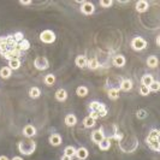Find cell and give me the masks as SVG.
<instances>
[{
    "mask_svg": "<svg viewBox=\"0 0 160 160\" xmlns=\"http://www.w3.org/2000/svg\"><path fill=\"white\" fill-rule=\"evenodd\" d=\"M5 40H6L7 47H11V48H16V47H17V42L15 41V39L12 37V35H10V36L5 37Z\"/></svg>",
    "mask_w": 160,
    "mask_h": 160,
    "instance_id": "1f68e13d",
    "label": "cell"
},
{
    "mask_svg": "<svg viewBox=\"0 0 160 160\" xmlns=\"http://www.w3.org/2000/svg\"><path fill=\"white\" fill-rule=\"evenodd\" d=\"M7 49H9V47H7L5 37H1V39H0V51L4 52V51H7Z\"/></svg>",
    "mask_w": 160,
    "mask_h": 160,
    "instance_id": "e575fe53",
    "label": "cell"
},
{
    "mask_svg": "<svg viewBox=\"0 0 160 160\" xmlns=\"http://www.w3.org/2000/svg\"><path fill=\"white\" fill-rule=\"evenodd\" d=\"M18 149L22 154L24 155H31L35 149H36V143L31 140H25V141H21L18 145Z\"/></svg>",
    "mask_w": 160,
    "mask_h": 160,
    "instance_id": "6da1fadb",
    "label": "cell"
},
{
    "mask_svg": "<svg viewBox=\"0 0 160 160\" xmlns=\"http://www.w3.org/2000/svg\"><path fill=\"white\" fill-rule=\"evenodd\" d=\"M61 160H71V159H70V158H68V157H65V155H64V157H63V158H61Z\"/></svg>",
    "mask_w": 160,
    "mask_h": 160,
    "instance_id": "ee69618b",
    "label": "cell"
},
{
    "mask_svg": "<svg viewBox=\"0 0 160 160\" xmlns=\"http://www.w3.org/2000/svg\"><path fill=\"white\" fill-rule=\"evenodd\" d=\"M110 147H111V139H107V137H105L101 142L99 143V148L101 150H108Z\"/></svg>",
    "mask_w": 160,
    "mask_h": 160,
    "instance_id": "e0dca14e",
    "label": "cell"
},
{
    "mask_svg": "<svg viewBox=\"0 0 160 160\" xmlns=\"http://www.w3.org/2000/svg\"><path fill=\"white\" fill-rule=\"evenodd\" d=\"M19 66H21L19 59H12V60L9 61V68L11 70H17V69H19Z\"/></svg>",
    "mask_w": 160,
    "mask_h": 160,
    "instance_id": "83f0119b",
    "label": "cell"
},
{
    "mask_svg": "<svg viewBox=\"0 0 160 160\" xmlns=\"http://www.w3.org/2000/svg\"><path fill=\"white\" fill-rule=\"evenodd\" d=\"M105 139V135H103V132H102V130H96L93 132V135H92V140L95 142V143H100L102 140Z\"/></svg>",
    "mask_w": 160,
    "mask_h": 160,
    "instance_id": "ba28073f",
    "label": "cell"
},
{
    "mask_svg": "<svg viewBox=\"0 0 160 160\" xmlns=\"http://www.w3.org/2000/svg\"><path fill=\"white\" fill-rule=\"evenodd\" d=\"M148 9V2L146 0H140L136 2V10L139 12H146Z\"/></svg>",
    "mask_w": 160,
    "mask_h": 160,
    "instance_id": "9a60e30c",
    "label": "cell"
},
{
    "mask_svg": "<svg viewBox=\"0 0 160 160\" xmlns=\"http://www.w3.org/2000/svg\"><path fill=\"white\" fill-rule=\"evenodd\" d=\"M113 65H115V66H118V68L124 66V65H125V58H124V56H122V54L116 56V57L113 58Z\"/></svg>",
    "mask_w": 160,
    "mask_h": 160,
    "instance_id": "7c38bea8",
    "label": "cell"
},
{
    "mask_svg": "<svg viewBox=\"0 0 160 160\" xmlns=\"http://www.w3.org/2000/svg\"><path fill=\"white\" fill-rule=\"evenodd\" d=\"M48 60L47 58H45V57H37V58L34 60V66H35V69H37V70H46V69H48Z\"/></svg>",
    "mask_w": 160,
    "mask_h": 160,
    "instance_id": "3957f363",
    "label": "cell"
},
{
    "mask_svg": "<svg viewBox=\"0 0 160 160\" xmlns=\"http://www.w3.org/2000/svg\"><path fill=\"white\" fill-rule=\"evenodd\" d=\"M159 135H160L159 130H157V129H153V130H150L149 135H148V137H150V139H154V140H159Z\"/></svg>",
    "mask_w": 160,
    "mask_h": 160,
    "instance_id": "836d02e7",
    "label": "cell"
},
{
    "mask_svg": "<svg viewBox=\"0 0 160 160\" xmlns=\"http://www.w3.org/2000/svg\"><path fill=\"white\" fill-rule=\"evenodd\" d=\"M88 88L86 86H80V87L77 88V90H76V94L78 95V96H81V98H84V96H87L88 95Z\"/></svg>",
    "mask_w": 160,
    "mask_h": 160,
    "instance_id": "603a6c76",
    "label": "cell"
},
{
    "mask_svg": "<svg viewBox=\"0 0 160 160\" xmlns=\"http://www.w3.org/2000/svg\"><path fill=\"white\" fill-rule=\"evenodd\" d=\"M56 99L58 101H65L68 99V93L65 89H58L56 92Z\"/></svg>",
    "mask_w": 160,
    "mask_h": 160,
    "instance_id": "8fae6325",
    "label": "cell"
},
{
    "mask_svg": "<svg viewBox=\"0 0 160 160\" xmlns=\"http://www.w3.org/2000/svg\"><path fill=\"white\" fill-rule=\"evenodd\" d=\"M147 143L148 146L153 149V150H155V152H159L160 150V145H159V140H154V139H150V137H147Z\"/></svg>",
    "mask_w": 160,
    "mask_h": 160,
    "instance_id": "9c48e42d",
    "label": "cell"
},
{
    "mask_svg": "<svg viewBox=\"0 0 160 160\" xmlns=\"http://www.w3.org/2000/svg\"><path fill=\"white\" fill-rule=\"evenodd\" d=\"M132 88V81L130 80H123L120 81V86H119V89H122L123 92H129Z\"/></svg>",
    "mask_w": 160,
    "mask_h": 160,
    "instance_id": "30bf717a",
    "label": "cell"
},
{
    "mask_svg": "<svg viewBox=\"0 0 160 160\" xmlns=\"http://www.w3.org/2000/svg\"><path fill=\"white\" fill-rule=\"evenodd\" d=\"M21 4L22 5H29V4H31V1L30 0H28V1H21Z\"/></svg>",
    "mask_w": 160,
    "mask_h": 160,
    "instance_id": "60d3db41",
    "label": "cell"
},
{
    "mask_svg": "<svg viewBox=\"0 0 160 160\" xmlns=\"http://www.w3.org/2000/svg\"><path fill=\"white\" fill-rule=\"evenodd\" d=\"M49 143L52 146H59L61 143V137H60V135L59 134H52L51 136H49Z\"/></svg>",
    "mask_w": 160,
    "mask_h": 160,
    "instance_id": "4fadbf2b",
    "label": "cell"
},
{
    "mask_svg": "<svg viewBox=\"0 0 160 160\" xmlns=\"http://www.w3.org/2000/svg\"><path fill=\"white\" fill-rule=\"evenodd\" d=\"M45 83H46L47 86H53V84L56 83V76L52 75V73L47 75V76L45 77Z\"/></svg>",
    "mask_w": 160,
    "mask_h": 160,
    "instance_id": "f1b7e54d",
    "label": "cell"
},
{
    "mask_svg": "<svg viewBox=\"0 0 160 160\" xmlns=\"http://www.w3.org/2000/svg\"><path fill=\"white\" fill-rule=\"evenodd\" d=\"M147 65L149 68H157V65H158V58L155 56L148 57V59H147Z\"/></svg>",
    "mask_w": 160,
    "mask_h": 160,
    "instance_id": "484cf974",
    "label": "cell"
},
{
    "mask_svg": "<svg viewBox=\"0 0 160 160\" xmlns=\"http://www.w3.org/2000/svg\"><path fill=\"white\" fill-rule=\"evenodd\" d=\"M81 11H82V14H84V15H87V16L93 15L94 11H95V6H94L92 2L86 1V2L82 4V6H81Z\"/></svg>",
    "mask_w": 160,
    "mask_h": 160,
    "instance_id": "8992f818",
    "label": "cell"
},
{
    "mask_svg": "<svg viewBox=\"0 0 160 160\" xmlns=\"http://www.w3.org/2000/svg\"><path fill=\"white\" fill-rule=\"evenodd\" d=\"M76 65H77L78 68H84V66L87 65V58H86L84 56H78V57L76 58Z\"/></svg>",
    "mask_w": 160,
    "mask_h": 160,
    "instance_id": "cb8c5ba5",
    "label": "cell"
},
{
    "mask_svg": "<svg viewBox=\"0 0 160 160\" xmlns=\"http://www.w3.org/2000/svg\"><path fill=\"white\" fill-rule=\"evenodd\" d=\"M0 160H10L6 155H0Z\"/></svg>",
    "mask_w": 160,
    "mask_h": 160,
    "instance_id": "b9f144b4",
    "label": "cell"
},
{
    "mask_svg": "<svg viewBox=\"0 0 160 160\" xmlns=\"http://www.w3.org/2000/svg\"><path fill=\"white\" fill-rule=\"evenodd\" d=\"M11 73H12V70H11L9 66H4V68L0 69V76H1L2 78H9V77H11Z\"/></svg>",
    "mask_w": 160,
    "mask_h": 160,
    "instance_id": "44dd1931",
    "label": "cell"
},
{
    "mask_svg": "<svg viewBox=\"0 0 160 160\" xmlns=\"http://www.w3.org/2000/svg\"><path fill=\"white\" fill-rule=\"evenodd\" d=\"M76 123H77V118H76V116H73V115H68V116L65 117V124H66L68 127H73Z\"/></svg>",
    "mask_w": 160,
    "mask_h": 160,
    "instance_id": "ffe728a7",
    "label": "cell"
},
{
    "mask_svg": "<svg viewBox=\"0 0 160 160\" xmlns=\"http://www.w3.org/2000/svg\"><path fill=\"white\" fill-rule=\"evenodd\" d=\"M87 65L89 69L95 70V69L99 68V61H98V59L96 58H93V59H90V60H87Z\"/></svg>",
    "mask_w": 160,
    "mask_h": 160,
    "instance_id": "4316f807",
    "label": "cell"
},
{
    "mask_svg": "<svg viewBox=\"0 0 160 160\" xmlns=\"http://www.w3.org/2000/svg\"><path fill=\"white\" fill-rule=\"evenodd\" d=\"M89 117H92L94 120H96V119H98V118H99L100 116H99V113H98V112H90Z\"/></svg>",
    "mask_w": 160,
    "mask_h": 160,
    "instance_id": "ab89813d",
    "label": "cell"
},
{
    "mask_svg": "<svg viewBox=\"0 0 160 160\" xmlns=\"http://www.w3.org/2000/svg\"><path fill=\"white\" fill-rule=\"evenodd\" d=\"M131 46L135 51H141V49H145L147 42H146L145 39L142 37H135L132 41H131Z\"/></svg>",
    "mask_w": 160,
    "mask_h": 160,
    "instance_id": "277c9868",
    "label": "cell"
},
{
    "mask_svg": "<svg viewBox=\"0 0 160 160\" xmlns=\"http://www.w3.org/2000/svg\"><path fill=\"white\" fill-rule=\"evenodd\" d=\"M107 94H108V98H110L111 100H117V99L119 98V89L111 88V89H108Z\"/></svg>",
    "mask_w": 160,
    "mask_h": 160,
    "instance_id": "d6986e66",
    "label": "cell"
},
{
    "mask_svg": "<svg viewBox=\"0 0 160 160\" xmlns=\"http://www.w3.org/2000/svg\"><path fill=\"white\" fill-rule=\"evenodd\" d=\"M40 40L45 44H53L56 41V34L52 30H44L40 34Z\"/></svg>",
    "mask_w": 160,
    "mask_h": 160,
    "instance_id": "7a4b0ae2",
    "label": "cell"
},
{
    "mask_svg": "<svg viewBox=\"0 0 160 160\" xmlns=\"http://www.w3.org/2000/svg\"><path fill=\"white\" fill-rule=\"evenodd\" d=\"M23 134H24V136H27L28 139H30V137H33V136L36 134V129H35L33 125H27V127L23 129Z\"/></svg>",
    "mask_w": 160,
    "mask_h": 160,
    "instance_id": "5bb4252c",
    "label": "cell"
},
{
    "mask_svg": "<svg viewBox=\"0 0 160 160\" xmlns=\"http://www.w3.org/2000/svg\"><path fill=\"white\" fill-rule=\"evenodd\" d=\"M1 54H2L5 58L12 60V59H18V57L21 56V51H18L17 48H9L7 51L1 52Z\"/></svg>",
    "mask_w": 160,
    "mask_h": 160,
    "instance_id": "5b68a950",
    "label": "cell"
},
{
    "mask_svg": "<svg viewBox=\"0 0 160 160\" xmlns=\"http://www.w3.org/2000/svg\"><path fill=\"white\" fill-rule=\"evenodd\" d=\"M12 37L15 39V41L17 42V44H18V42H21V41L24 39V36H23V34H22V33H16V34L12 35Z\"/></svg>",
    "mask_w": 160,
    "mask_h": 160,
    "instance_id": "d590c367",
    "label": "cell"
},
{
    "mask_svg": "<svg viewBox=\"0 0 160 160\" xmlns=\"http://www.w3.org/2000/svg\"><path fill=\"white\" fill-rule=\"evenodd\" d=\"M149 90L150 92H159L160 89V83L158 82V81H153V83L149 86Z\"/></svg>",
    "mask_w": 160,
    "mask_h": 160,
    "instance_id": "d6a6232c",
    "label": "cell"
},
{
    "mask_svg": "<svg viewBox=\"0 0 160 160\" xmlns=\"http://www.w3.org/2000/svg\"><path fill=\"white\" fill-rule=\"evenodd\" d=\"M75 154H76V149H75V147H72V146H68L65 148V150H64V155L68 157V158H70V159L72 158Z\"/></svg>",
    "mask_w": 160,
    "mask_h": 160,
    "instance_id": "7402d4cb",
    "label": "cell"
},
{
    "mask_svg": "<svg viewBox=\"0 0 160 160\" xmlns=\"http://www.w3.org/2000/svg\"><path fill=\"white\" fill-rule=\"evenodd\" d=\"M83 125L86 127V128H93L94 125H95V120L92 118V117H86L84 118V120H83Z\"/></svg>",
    "mask_w": 160,
    "mask_h": 160,
    "instance_id": "f546056e",
    "label": "cell"
},
{
    "mask_svg": "<svg viewBox=\"0 0 160 160\" xmlns=\"http://www.w3.org/2000/svg\"><path fill=\"white\" fill-rule=\"evenodd\" d=\"M153 76L152 75H145L142 77V86H146V87H149L152 83H153Z\"/></svg>",
    "mask_w": 160,
    "mask_h": 160,
    "instance_id": "d4e9b609",
    "label": "cell"
},
{
    "mask_svg": "<svg viewBox=\"0 0 160 160\" xmlns=\"http://www.w3.org/2000/svg\"><path fill=\"white\" fill-rule=\"evenodd\" d=\"M140 93H141V95L147 96V95L150 93V90H149V88L146 87V86H141V88H140Z\"/></svg>",
    "mask_w": 160,
    "mask_h": 160,
    "instance_id": "8d00e7d4",
    "label": "cell"
},
{
    "mask_svg": "<svg viewBox=\"0 0 160 160\" xmlns=\"http://www.w3.org/2000/svg\"><path fill=\"white\" fill-rule=\"evenodd\" d=\"M137 117L141 118V119H143V118L147 117V112H146L145 110H140V111H137Z\"/></svg>",
    "mask_w": 160,
    "mask_h": 160,
    "instance_id": "f35d334b",
    "label": "cell"
},
{
    "mask_svg": "<svg viewBox=\"0 0 160 160\" xmlns=\"http://www.w3.org/2000/svg\"><path fill=\"white\" fill-rule=\"evenodd\" d=\"M112 4H113L112 0H101L100 1V6H102V7H110Z\"/></svg>",
    "mask_w": 160,
    "mask_h": 160,
    "instance_id": "74e56055",
    "label": "cell"
},
{
    "mask_svg": "<svg viewBox=\"0 0 160 160\" xmlns=\"http://www.w3.org/2000/svg\"><path fill=\"white\" fill-rule=\"evenodd\" d=\"M29 48H30V42L28 40H25V39H23L21 42L17 44V49L18 51H28Z\"/></svg>",
    "mask_w": 160,
    "mask_h": 160,
    "instance_id": "2e32d148",
    "label": "cell"
},
{
    "mask_svg": "<svg viewBox=\"0 0 160 160\" xmlns=\"http://www.w3.org/2000/svg\"><path fill=\"white\" fill-rule=\"evenodd\" d=\"M100 106H101V103L99 101H92L89 103V110H90V112H98Z\"/></svg>",
    "mask_w": 160,
    "mask_h": 160,
    "instance_id": "4dcf8cb0",
    "label": "cell"
},
{
    "mask_svg": "<svg viewBox=\"0 0 160 160\" xmlns=\"http://www.w3.org/2000/svg\"><path fill=\"white\" fill-rule=\"evenodd\" d=\"M41 95V90L37 87H33L29 89V96L31 99H37Z\"/></svg>",
    "mask_w": 160,
    "mask_h": 160,
    "instance_id": "ac0fdd59",
    "label": "cell"
},
{
    "mask_svg": "<svg viewBox=\"0 0 160 160\" xmlns=\"http://www.w3.org/2000/svg\"><path fill=\"white\" fill-rule=\"evenodd\" d=\"M11 160H23V159H22L21 157H15V158H12Z\"/></svg>",
    "mask_w": 160,
    "mask_h": 160,
    "instance_id": "7bdbcfd3",
    "label": "cell"
},
{
    "mask_svg": "<svg viewBox=\"0 0 160 160\" xmlns=\"http://www.w3.org/2000/svg\"><path fill=\"white\" fill-rule=\"evenodd\" d=\"M88 155H89V153H88L87 148L81 147V148L76 149V154H75V157H76L78 160H86L88 158Z\"/></svg>",
    "mask_w": 160,
    "mask_h": 160,
    "instance_id": "52a82bcc",
    "label": "cell"
}]
</instances>
